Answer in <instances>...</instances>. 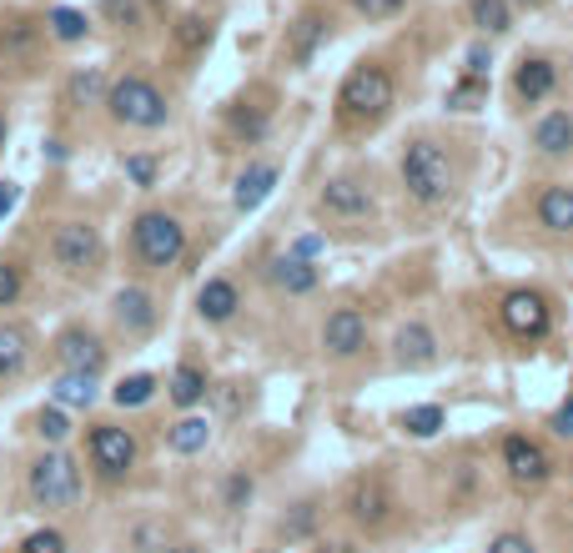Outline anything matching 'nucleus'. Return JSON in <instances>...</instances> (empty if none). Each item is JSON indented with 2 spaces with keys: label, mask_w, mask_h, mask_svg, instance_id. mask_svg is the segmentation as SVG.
Segmentation results:
<instances>
[{
  "label": "nucleus",
  "mask_w": 573,
  "mask_h": 553,
  "mask_svg": "<svg viewBox=\"0 0 573 553\" xmlns=\"http://www.w3.org/2000/svg\"><path fill=\"white\" fill-rule=\"evenodd\" d=\"M237 307H242V293H237V283H227V277H206L202 293H196V317L212 322V327L232 322Z\"/></svg>",
  "instance_id": "20"
},
{
  "label": "nucleus",
  "mask_w": 573,
  "mask_h": 553,
  "mask_svg": "<svg viewBox=\"0 0 573 553\" xmlns=\"http://www.w3.org/2000/svg\"><path fill=\"white\" fill-rule=\"evenodd\" d=\"M232 131H237V136H247V142H262V136H267V116H262V111L232 106Z\"/></svg>",
  "instance_id": "37"
},
{
  "label": "nucleus",
  "mask_w": 573,
  "mask_h": 553,
  "mask_svg": "<svg viewBox=\"0 0 573 553\" xmlns=\"http://www.w3.org/2000/svg\"><path fill=\"white\" fill-rule=\"evenodd\" d=\"M212 41V21H206V16H182V21H176V45H182V51H202V45Z\"/></svg>",
  "instance_id": "33"
},
{
  "label": "nucleus",
  "mask_w": 573,
  "mask_h": 553,
  "mask_svg": "<svg viewBox=\"0 0 573 553\" xmlns=\"http://www.w3.org/2000/svg\"><path fill=\"white\" fill-rule=\"evenodd\" d=\"M206 443H212V423H206L202 412H186V418H176V423L166 428V448H172V453H182V458L202 453Z\"/></svg>",
  "instance_id": "23"
},
{
  "label": "nucleus",
  "mask_w": 573,
  "mask_h": 553,
  "mask_svg": "<svg viewBox=\"0 0 573 553\" xmlns=\"http://www.w3.org/2000/svg\"><path fill=\"white\" fill-rule=\"evenodd\" d=\"M106 111H111V121H121V126H136V131H156V126H166V121H172V101H166V91L156 86V81H146V76L111 81Z\"/></svg>",
  "instance_id": "4"
},
{
  "label": "nucleus",
  "mask_w": 573,
  "mask_h": 553,
  "mask_svg": "<svg viewBox=\"0 0 573 553\" xmlns=\"http://www.w3.org/2000/svg\"><path fill=\"white\" fill-rule=\"evenodd\" d=\"M35 433H41V443H65V438H71V418H65L61 408H41L35 412Z\"/></svg>",
  "instance_id": "34"
},
{
  "label": "nucleus",
  "mask_w": 573,
  "mask_h": 553,
  "mask_svg": "<svg viewBox=\"0 0 573 553\" xmlns=\"http://www.w3.org/2000/svg\"><path fill=\"white\" fill-rule=\"evenodd\" d=\"M166 553H202L196 543H176V549H166Z\"/></svg>",
  "instance_id": "50"
},
{
  "label": "nucleus",
  "mask_w": 573,
  "mask_h": 553,
  "mask_svg": "<svg viewBox=\"0 0 573 553\" xmlns=\"http://www.w3.org/2000/svg\"><path fill=\"white\" fill-rule=\"evenodd\" d=\"M0 146H6V111H0Z\"/></svg>",
  "instance_id": "51"
},
{
  "label": "nucleus",
  "mask_w": 573,
  "mask_h": 553,
  "mask_svg": "<svg viewBox=\"0 0 573 553\" xmlns=\"http://www.w3.org/2000/svg\"><path fill=\"white\" fill-rule=\"evenodd\" d=\"M509 6H539V0H509Z\"/></svg>",
  "instance_id": "52"
},
{
  "label": "nucleus",
  "mask_w": 573,
  "mask_h": 553,
  "mask_svg": "<svg viewBox=\"0 0 573 553\" xmlns=\"http://www.w3.org/2000/svg\"><path fill=\"white\" fill-rule=\"evenodd\" d=\"M121 166H126V176H131V182H136V186H156V172H162V166H156V156H146V152L126 156V162H121Z\"/></svg>",
  "instance_id": "39"
},
{
  "label": "nucleus",
  "mask_w": 573,
  "mask_h": 553,
  "mask_svg": "<svg viewBox=\"0 0 573 553\" xmlns=\"http://www.w3.org/2000/svg\"><path fill=\"white\" fill-rule=\"evenodd\" d=\"M16 202H21V186H16V182H0V217H11Z\"/></svg>",
  "instance_id": "46"
},
{
  "label": "nucleus",
  "mask_w": 573,
  "mask_h": 553,
  "mask_svg": "<svg viewBox=\"0 0 573 553\" xmlns=\"http://www.w3.org/2000/svg\"><path fill=\"white\" fill-rule=\"evenodd\" d=\"M182 252H186L182 217L162 212V206H146V212H136V222H131V257H136V267L166 272V267H176V262H182Z\"/></svg>",
  "instance_id": "3"
},
{
  "label": "nucleus",
  "mask_w": 573,
  "mask_h": 553,
  "mask_svg": "<svg viewBox=\"0 0 573 553\" xmlns=\"http://www.w3.org/2000/svg\"><path fill=\"white\" fill-rule=\"evenodd\" d=\"M252 489H257V483H252V473H232V478H227V509H232V513L247 509V503H252Z\"/></svg>",
  "instance_id": "41"
},
{
  "label": "nucleus",
  "mask_w": 573,
  "mask_h": 553,
  "mask_svg": "<svg viewBox=\"0 0 573 553\" xmlns=\"http://www.w3.org/2000/svg\"><path fill=\"white\" fill-rule=\"evenodd\" d=\"M498 322H503L509 337H519V342H539L553 322V307H549V297L533 293V287H513V293L498 303Z\"/></svg>",
  "instance_id": "7"
},
{
  "label": "nucleus",
  "mask_w": 573,
  "mask_h": 553,
  "mask_svg": "<svg viewBox=\"0 0 573 553\" xmlns=\"http://www.w3.org/2000/svg\"><path fill=\"white\" fill-rule=\"evenodd\" d=\"M106 91H111L106 71H101V65H81V71H71L61 101L65 106H76V111H86V106H106Z\"/></svg>",
  "instance_id": "21"
},
{
  "label": "nucleus",
  "mask_w": 573,
  "mask_h": 553,
  "mask_svg": "<svg viewBox=\"0 0 573 553\" xmlns=\"http://www.w3.org/2000/svg\"><path fill=\"white\" fill-rule=\"evenodd\" d=\"M21 293H25L21 267H16V262H0V307H16L21 303Z\"/></svg>",
  "instance_id": "36"
},
{
  "label": "nucleus",
  "mask_w": 573,
  "mask_h": 553,
  "mask_svg": "<svg viewBox=\"0 0 573 553\" xmlns=\"http://www.w3.org/2000/svg\"><path fill=\"white\" fill-rule=\"evenodd\" d=\"M51 398H55V408H91V402H96V378H91V372H61V378L51 382Z\"/></svg>",
  "instance_id": "26"
},
{
  "label": "nucleus",
  "mask_w": 573,
  "mask_h": 553,
  "mask_svg": "<svg viewBox=\"0 0 573 553\" xmlns=\"http://www.w3.org/2000/svg\"><path fill=\"white\" fill-rule=\"evenodd\" d=\"M152 398H156L152 372H131V378H121L116 388H111V402H116V408H146Z\"/></svg>",
  "instance_id": "30"
},
{
  "label": "nucleus",
  "mask_w": 573,
  "mask_h": 553,
  "mask_svg": "<svg viewBox=\"0 0 573 553\" xmlns=\"http://www.w3.org/2000/svg\"><path fill=\"white\" fill-rule=\"evenodd\" d=\"M368 348V317L357 313V307H337V313H327L323 322V352L337 362L357 358V352Z\"/></svg>",
  "instance_id": "13"
},
{
  "label": "nucleus",
  "mask_w": 573,
  "mask_h": 553,
  "mask_svg": "<svg viewBox=\"0 0 573 553\" xmlns=\"http://www.w3.org/2000/svg\"><path fill=\"white\" fill-rule=\"evenodd\" d=\"M392 101H398V81H392L388 65L357 61L342 76V86H337V116L347 126H372V121H382L392 111Z\"/></svg>",
  "instance_id": "2"
},
{
  "label": "nucleus",
  "mask_w": 573,
  "mask_h": 553,
  "mask_svg": "<svg viewBox=\"0 0 573 553\" xmlns=\"http://www.w3.org/2000/svg\"><path fill=\"white\" fill-rule=\"evenodd\" d=\"M488 553H539V549H533V539H529V533H498V539L493 543H488Z\"/></svg>",
  "instance_id": "42"
},
{
  "label": "nucleus",
  "mask_w": 573,
  "mask_h": 553,
  "mask_svg": "<svg viewBox=\"0 0 573 553\" xmlns=\"http://www.w3.org/2000/svg\"><path fill=\"white\" fill-rule=\"evenodd\" d=\"M463 76H473V81H488V71H493V51H488V41H473L468 45V55H463Z\"/></svg>",
  "instance_id": "38"
},
{
  "label": "nucleus",
  "mask_w": 573,
  "mask_h": 553,
  "mask_svg": "<svg viewBox=\"0 0 573 553\" xmlns=\"http://www.w3.org/2000/svg\"><path fill=\"white\" fill-rule=\"evenodd\" d=\"M45 31H51L61 45H76V41H86L91 21H86V11H76V6H55V11L45 16Z\"/></svg>",
  "instance_id": "28"
},
{
  "label": "nucleus",
  "mask_w": 573,
  "mask_h": 553,
  "mask_svg": "<svg viewBox=\"0 0 573 553\" xmlns=\"http://www.w3.org/2000/svg\"><path fill=\"white\" fill-rule=\"evenodd\" d=\"M533 217H539L543 232L569 237V232H573V186L569 182H549L539 192V202H533Z\"/></svg>",
  "instance_id": "17"
},
{
  "label": "nucleus",
  "mask_w": 573,
  "mask_h": 553,
  "mask_svg": "<svg viewBox=\"0 0 573 553\" xmlns=\"http://www.w3.org/2000/svg\"><path fill=\"white\" fill-rule=\"evenodd\" d=\"M166 398H172L182 412H192L196 402L206 398V372L196 368V362H182V368H176L172 378H166Z\"/></svg>",
  "instance_id": "25"
},
{
  "label": "nucleus",
  "mask_w": 573,
  "mask_h": 553,
  "mask_svg": "<svg viewBox=\"0 0 573 553\" xmlns=\"http://www.w3.org/2000/svg\"><path fill=\"white\" fill-rule=\"evenodd\" d=\"M468 16L483 35H509L513 31V6L509 0H468Z\"/></svg>",
  "instance_id": "27"
},
{
  "label": "nucleus",
  "mask_w": 573,
  "mask_h": 553,
  "mask_svg": "<svg viewBox=\"0 0 573 553\" xmlns=\"http://www.w3.org/2000/svg\"><path fill=\"white\" fill-rule=\"evenodd\" d=\"M277 182H282L277 162H252L247 172L237 176V192H232V206H237L242 217H247V212H257V206L267 202L272 192H277Z\"/></svg>",
  "instance_id": "19"
},
{
  "label": "nucleus",
  "mask_w": 573,
  "mask_h": 553,
  "mask_svg": "<svg viewBox=\"0 0 573 553\" xmlns=\"http://www.w3.org/2000/svg\"><path fill=\"white\" fill-rule=\"evenodd\" d=\"M488 101V81H473V76H458L448 86V106L453 111H478Z\"/></svg>",
  "instance_id": "32"
},
{
  "label": "nucleus",
  "mask_w": 573,
  "mask_h": 553,
  "mask_svg": "<svg viewBox=\"0 0 573 553\" xmlns=\"http://www.w3.org/2000/svg\"><path fill=\"white\" fill-rule=\"evenodd\" d=\"M156 543H162V529H136V549L141 553H156Z\"/></svg>",
  "instance_id": "47"
},
{
  "label": "nucleus",
  "mask_w": 573,
  "mask_h": 553,
  "mask_svg": "<svg viewBox=\"0 0 573 553\" xmlns=\"http://www.w3.org/2000/svg\"><path fill=\"white\" fill-rule=\"evenodd\" d=\"M323 553H352V543H323Z\"/></svg>",
  "instance_id": "49"
},
{
  "label": "nucleus",
  "mask_w": 573,
  "mask_h": 553,
  "mask_svg": "<svg viewBox=\"0 0 573 553\" xmlns=\"http://www.w3.org/2000/svg\"><path fill=\"white\" fill-rule=\"evenodd\" d=\"M402 6H408V0H352V11L368 16V21H392Z\"/></svg>",
  "instance_id": "40"
},
{
  "label": "nucleus",
  "mask_w": 573,
  "mask_h": 553,
  "mask_svg": "<svg viewBox=\"0 0 573 553\" xmlns=\"http://www.w3.org/2000/svg\"><path fill=\"white\" fill-rule=\"evenodd\" d=\"M106 16L121 25H136V0H106Z\"/></svg>",
  "instance_id": "44"
},
{
  "label": "nucleus",
  "mask_w": 573,
  "mask_h": 553,
  "mask_svg": "<svg viewBox=\"0 0 573 553\" xmlns=\"http://www.w3.org/2000/svg\"><path fill=\"white\" fill-rule=\"evenodd\" d=\"M327 25H332V21H323L317 11H307L303 21L293 25V61H303V65L313 61V51L327 41Z\"/></svg>",
  "instance_id": "29"
},
{
  "label": "nucleus",
  "mask_w": 573,
  "mask_h": 553,
  "mask_svg": "<svg viewBox=\"0 0 573 553\" xmlns=\"http://www.w3.org/2000/svg\"><path fill=\"white\" fill-rule=\"evenodd\" d=\"M313 519H317V509H313V503H303V509H297L293 519L282 523V533H287V539H303V533L313 529Z\"/></svg>",
  "instance_id": "43"
},
{
  "label": "nucleus",
  "mask_w": 573,
  "mask_h": 553,
  "mask_svg": "<svg viewBox=\"0 0 573 553\" xmlns=\"http://www.w3.org/2000/svg\"><path fill=\"white\" fill-rule=\"evenodd\" d=\"M111 317H116V327L126 337H146L156 327V297L146 287H121L111 297Z\"/></svg>",
  "instance_id": "14"
},
{
  "label": "nucleus",
  "mask_w": 573,
  "mask_h": 553,
  "mask_svg": "<svg viewBox=\"0 0 573 553\" xmlns=\"http://www.w3.org/2000/svg\"><path fill=\"white\" fill-rule=\"evenodd\" d=\"M553 86H559V65L549 55H523L519 71H513V96L523 106H539V101L553 96Z\"/></svg>",
  "instance_id": "15"
},
{
  "label": "nucleus",
  "mask_w": 573,
  "mask_h": 553,
  "mask_svg": "<svg viewBox=\"0 0 573 553\" xmlns=\"http://www.w3.org/2000/svg\"><path fill=\"white\" fill-rule=\"evenodd\" d=\"M25 493H31L35 509H71L81 499V468L76 458H65L61 448L41 453L25 468Z\"/></svg>",
  "instance_id": "5"
},
{
  "label": "nucleus",
  "mask_w": 573,
  "mask_h": 553,
  "mask_svg": "<svg viewBox=\"0 0 573 553\" xmlns=\"http://www.w3.org/2000/svg\"><path fill=\"white\" fill-rule=\"evenodd\" d=\"M553 433L573 438V398H569V402H559V412H553Z\"/></svg>",
  "instance_id": "45"
},
{
  "label": "nucleus",
  "mask_w": 573,
  "mask_h": 553,
  "mask_svg": "<svg viewBox=\"0 0 573 553\" xmlns=\"http://www.w3.org/2000/svg\"><path fill=\"white\" fill-rule=\"evenodd\" d=\"M443 423H448V418H443L438 402H418V408L402 412V433H408V438H438V428H443Z\"/></svg>",
  "instance_id": "31"
},
{
  "label": "nucleus",
  "mask_w": 573,
  "mask_h": 553,
  "mask_svg": "<svg viewBox=\"0 0 573 553\" xmlns=\"http://www.w3.org/2000/svg\"><path fill=\"white\" fill-rule=\"evenodd\" d=\"M503 473H509L513 489L533 493V489H543V483L553 478V458H549V448H543L539 438L513 433V438H503Z\"/></svg>",
  "instance_id": "9"
},
{
  "label": "nucleus",
  "mask_w": 573,
  "mask_h": 553,
  "mask_svg": "<svg viewBox=\"0 0 573 553\" xmlns=\"http://www.w3.org/2000/svg\"><path fill=\"white\" fill-rule=\"evenodd\" d=\"M317 252H323V237H303V242H297V247H293V257L313 262V257H317Z\"/></svg>",
  "instance_id": "48"
},
{
  "label": "nucleus",
  "mask_w": 573,
  "mask_h": 553,
  "mask_svg": "<svg viewBox=\"0 0 573 553\" xmlns=\"http://www.w3.org/2000/svg\"><path fill=\"white\" fill-rule=\"evenodd\" d=\"M86 453H91V468H96L106 483H116V478H126L131 468H136V438L121 423H96L86 433Z\"/></svg>",
  "instance_id": "8"
},
{
  "label": "nucleus",
  "mask_w": 573,
  "mask_h": 553,
  "mask_svg": "<svg viewBox=\"0 0 573 553\" xmlns=\"http://www.w3.org/2000/svg\"><path fill=\"white\" fill-rule=\"evenodd\" d=\"M392 509H398V499H392L382 473L357 478L352 489H347V519H352L357 529H382V523L392 519Z\"/></svg>",
  "instance_id": "10"
},
{
  "label": "nucleus",
  "mask_w": 573,
  "mask_h": 553,
  "mask_svg": "<svg viewBox=\"0 0 573 553\" xmlns=\"http://www.w3.org/2000/svg\"><path fill=\"white\" fill-rule=\"evenodd\" d=\"M21 553H71V549H65V533L61 529H35V533H25Z\"/></svg>",
  "instance_id": "35"
},
{
  "label": "nucleus",
  "mask_w": 573,
  "mask_h": 553,
  "mask_svg": "<svg viewBox=\"0 0 573 553\" xmlns=\"http://www.w3.org/2000/svg\"><path fill=\"white\" fill-rule=\"evenodd\" d=\"M51 352L61 372H91V378H101V368H106V342L91 327H65Z\"/></svg>",
  "instance_id": "12"
},
{
  "label": "nucleus",
  "mask_w": 573,
  "mask_h": 553,
  "mask_svg": "<svg viewBox=\"0 0 573 553\" xmlns=\"http://www.w3.org/2000/svg\"><path fill=\"white\" fill-rule=\"evenodd\" d=\"M101 232L91 227V222H81V217H71V222H61V227L51 232V262L65 272V277H86V272H96L101 267Z\"/></svg>",
  "instance_id": "6"
},
{
  "label": "nucleus",
  "mask_w": 573,
  "mask_h": 553,
  "mask_svg": "<svg viewBox=\"0 0 573 553\" xmlns=\"http://www.w3.org/2000/svg\"><path fill=\"white\" fill-rule=\"evenodd\" d=\"M31 362V332L16 322H0V378H21Z\"/></svg>",
  "instance_id": "24"
},
{
  "label": "nucleus",
  "mask_w": 573,
  "mask_h": 553,
  "mask_svg": "<svg viewBox=\"0 0 573 553\" xmlns=\"http://www.w3.org/2000/svg\"><path fill=\"white\" fill-rule=\"evenodd\" d=\"M152 6H166V0H152Z\"/></svg>",
  "instance_id": "53"
},
{
  "label": "nucleus",
  "mask_w": 573,
  "mask_h": 553,
  "mask_svg": "<svg viewBox=\"0 0 573 553\" xmlns=\"http://www.w3.org/2000/svg\"><path fill=\"white\" fill-rule=\"evenodd\" d=\"M398 176H402L408 202H418V206H443L448 196H453V186H458L453 156H448L438 142H428V136H418V142L402 146Z\"/></svg>",
  "instance_id": "1"
},
{
  "label": "nucleus",
  "mask_w": 573,
  "mask_h": 553,
  "mask_svg": "<svg viewBox=\"0 0 573 553\" xmlns=\"http://www.w3.org/2000/svg\"><path fill=\"white\" fill-rule=\"evenodd\" d=\"M392 358L398 368H433L438 362V337L428 322H402L398 337H392Z\"/></svg>",
  "instance_id": "16"
},
{
  "label": "nucleus",
  "mask_w": 573,
  "mask_h": 553,
  "mask_svg": "<svg viewBox=\"0 0 573 553\" xmlns=\"http://www.w3.org/2000/svg\"><path fill=\"white\" fill-rule=\"evenodd\" d=\"M317 212H323V217H337V222H362L378 212V202H372L368 182L332 176V182H323V192H317Z\"/></svg>",
  "instance_id": "11"
},
{
  "label": "nucleus",
  "mask_w": 573,
  "mask_h": 553,
  "mask_svg": "<svg viewBox=\"0 0 573 553\" xmlns=\"http://www.w3.org/2000/svg\"><path fill=\"white\" fill-rule=\"evenodd\" d=\"M267 283L277 287V293H287V297H307V293H317V283H323V272L313 267V262H303V257H272L267 262Z\"/></svg>",
  "instance_id": "18"
},
{
  "label": "nucleus",
  "mask_w": 573,
  "mask_h": 553,
  "mask_svg": "<svg viewBox=\"0 0 573 553\" xmlns=\"http://www.w3.org/2000/svg\"><path fill=\"white\" fill-rule=\"evenodd\" d=\"M533 152L539 156H569L573 152V116L569 111H549L533 121Z\"/></svg>",
  "instance_id": "22"
}]
</instances>
